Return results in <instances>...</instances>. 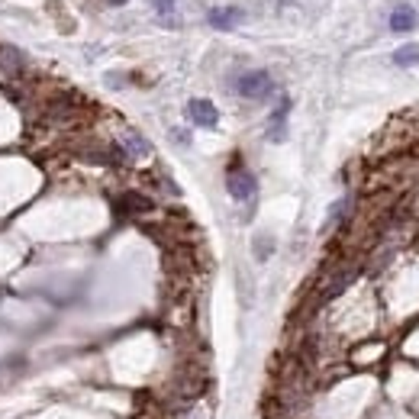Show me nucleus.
Returning <instances> with one entry per match:
<instances>
[{"instance_id": "obj_1", "label": "nucleus", "mask_w": 419, "mask_h": 419, "mask_svg": "<svg viewBox=\"0 0 419 419\" xmlns=\"http://www.w3.org/2000/svg\"><path fill=\"white\" fill-rule=\"evenodd\" d=\"M235 94L245 97V101H268L274 94V81H271L268 71L261 68H251V71H242L235 78Z\"/></svg>"}, {"instance_id": "obj_2", "label": "nucleus", "mask_w": 419, "mask_h": 419, "mask_svg": "<svg viewBox=\"0 0 419 419\" xmlns=\"http://www.w3.org/2000/svg\"><path fill=\"white\" fill-rule=\"evenodd\" d=\"M226 191L235 203H251L255 193H258V181H255V175H251L249 168L233 165L226 171Z\"/></svg>"}, {"instance_id": "obj_3", "label": "nucleus", "mask_w": 419, "mask_h": 419, "mask_svg": "<svg viewBox=\"0 0 419 419\" xmlns=\"http://www.w3.org/2000/svg\"><path fill=\"white\" fill-rule=\"evenodd\" d=\"M187 119H191L193 126H203V129H213V126L219 123V110L213 107L210 101H203V97H197V101L187 103Z\"/></svg>"}, {"instance_id": "obj_4", "label": "nucleus", "mask_w": 419, "mask_h": 419, "mask_svg": "<svg viewBox=\"0 0 419 419\" xmlns=\"http://www.w3.org/2000/svg\"><path fill=\"white\" fill-rule=\"evenodd\" d=\"M207 20H210L213 29H235V26L245 20V10H239V7H213L207 13Z\"/></svg>"}, {"instance_id": "obj_5", "label": "nucleus", "mask_w": 419, "mask_h": 419, "mask_svg": "<svg viewBox=\"0 0 419 419\" xmlns=\"http://www.w3.org/2000/svg\"><path fill=\"white\" fill-rule=\"evenodd\" d=\"M287 113H291V101H281L274 107V113H271L268 119V139L271 142H284V135H287Z\"/></svg>"}, {"instance_id": "obj_6", "label": "nucleus", "mask_w": 419, "mask_h": 419, "mask_svg": "<svg viewBox=\"0 0 419 419\" xmlns=\"http://www.w3.org/2000/svg\"><path fill=\"white\" fill-rule=\"evenodd\" d=\"M0 71L10 78H20L26 71V59L23 52L13 49V45H0Z\"/></svg>"}, {"instance_id": "obj_7", "label": "nucleus", "mask_w": 419, "mask_h": 419, "mask_svg": "<svg viewBox=\"0 0 419 419\" xmlns=\"http://www.w3.org/2000/svg\"><path fill=\"white\" fill-rule=\"evenodd\" d=\"M119 149H123L126 161L145 159V155H149V142H145V139H142L139 133H133V129H129V133H126L123 139H119Z\"/></svg>"}, {"instance_id": "obj_8", "label": "nucleus", "mask_w": 419, "mask_h": 419, "mask_svg": "<svg viewBox=\"0 0 419 419\" xmlns=\"http://www.w3.org/2000/svg\"><path fill=\"white\" fill-rule=\"evenodd\" d=\"M416 23H419L416 10L406 7V3H403V7H397L394 13H390V29H394V33H413V29H416Z\"/></svg>"}, {"instance_id": "obj_9", "label": "nucleus", "mask_w": 419, "mask_h": 419, "mask_svg": "<svg viewBox=\"0 0 419 419\" xmlns=\"http://www.w3.org/2000/svg\"><path fill=\"white\" fill-rule=\"evenodd\" d=\"M394 65H400V68L419 65V45H400V49L394 52Z\"/></svg>"}, {"instance_id": "obj_10", "label": "nucleus", "mask_w": 419, "mask_h": 419, "mask_svg": "<svg viewBox=\"0 0 419 419\" xmlns=\"http://www.w3.org/2000/svg\"><path fill=\"white\" fill-rule=\"evenodd\" d=\"M175 7H177V0H152V10L161 17V23H168V20H171Z\"/></svg>"}, {"instance_id": "obj_11", "label": "nucleus", "mask_w": 419, "mask_h": 419, "mask_svg": "<svg viewBox=\"0 0 419 419\" xmlns=\"http://www.w3.org/2000/svg\"><path fill=\"white\" fill-rule=\"evenodd\" d=\"M107 7H123V3H129V0H103Z\"/></svg>"}]
</instances>
